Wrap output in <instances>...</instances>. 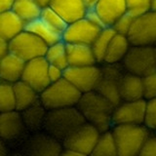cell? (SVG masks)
<instances>
[{
  "label": "cell",
  "instance_id": "6da1fadb",
  "mask_svg": "<svg viewBox=\"0 0 156 156\" xmlns=\"http://www.w3.org/2000/svg\"><path fill=\"white\" fill-rule=\"evenodd\" d=\"M76 106L86 122L94 125L100 132L107 131L113 126L112 115L115 105L96 90L83 93Z\"/></svg>",
  "mask_w": 156,
  "mask_h": 156
},
{
  "label": "cell",
  "instance_id": "7a4b0ae2",
  "mask_svg": "<svg viewBox=\"0 0 156 156\" xmlns=\"http://www.w3.org/2000/svg\"><path fill=\"white\" fill-rule=\"evenodd\" d=\"M85 122V118L76 105L48 109L43 130L62 143Z\"/></svg>",
  "mask_w": 156,
  "mask_h": 156
},
{
  "label": "cell",
  "instance_id": "3957f363",
  "mask_svg": "<svg viewBox=\"0 0 156 156\" xmlns=\"http://www.w3.org/2000/svg\"><path fill=\"white\" fill-rule=\"evenodd\" d=\"M61 140L51 136L45 130L28 132L18 145L11 149L15 156H58L62 151Z\"/></svg>",
  "mask_w": 156,
  "mask_h": 156
},
{
  "label": "cell",
  "instance_id": "277c9868",
  "mask_svg": "<svg viewBox=\"0 0 156 156\" xmlns=\"http://www.w3.org/2000/svg\"><path fill=\"white\" fill-rule=\"evenodd\" d=\"M117 145L118 156L140 155L150 130L144 124H119L111 127Z\"/></svg>",
  "mask_w": 156,
  "mask_h": 156
},
{
  "label": "cell",
  "instance_id": "5b68a950",
  "mask_svg": "<svg viewBox=\"0 0 156 156\" xmlns=\"http://www.w3.org/2000/svg\"><path fill=\"white\" fill-rule=\"evenodd\" d=\"M82 93L76 89L65 77L56 82H51L40 94L39 101L48 109L75 106Z\"/></svg>",
  "mask_w": 156,
  "mask_h": 156
},
{
  "label": "cell",
  "instance_id": "8992f818",
  "mask_svg": "<svg viewBox=\"0 0 156 156\" xmlns=\"http://www.w3.org/2000/svg\"><path fill=\"white\" fill-rule=\"evenodd\" d=\"M126 71L144 77L156 71L154 46L131 45L121 62Z\"/></svg>",
  "mask_w": 156,
  "mask_h": 156
},
{
  "label": "cell",
  "instance_id": "52a82bcc",
  "mask_svg": "<svg viewBox=\"0 0 156 156\" xmlns=\"http://www.w3.org/2000/svg\"><path fill=\"white\" fill-rule=\"evenodd\" d=\"M101 77L96 91L105 97L114 105H117L121 101L119 95V85L121 77L126 71L121 62L107 63L101 62Z\"/></svg>",
  "mask_w": 156,
  "mask_h": 156
},
{
  "label": "cell",
  "instance_id": "ba28073f",
  "mask_svg": "<svg viewBox=\"0 0 156 156\" xmlns=\"http://www.w3.org/2000/svg\"><path fill=\"white\" fill-rule=\"evenodd\" d=\"M48 45L32 32L23 29L9 41V52L24 62L44 57Z\"/></svg>",
  "mask_w": 156,
  "mask_h": 156
},
{
  "label": "cell",
  "instance_id": "9c48e42d",
  "mask_svg": "<svg viewBox=\"0 0 156 156\" xmlns=\"http://www.w3.org/2000/svg\"><path fill=\"white\" fill-rule=\"evenodd\" d=\"M127 37L131 45H156V12L149 10L136 17Z\"/></svg>",
  "mask_w": 156,
  "mask_h": 156
},
{
  "label": "cell",
  "instance_id": "30bf717a",
  "mask_svg": "<svg viewBox=\"0 0 156 156\" xmlns=\"http://www.w3.org/2000/svg\"><path fill=\"white\" fill-rule=\"evenodd\" d=\"M101 132L88 122L82 124L71 135L62 140L63 148L76 151L81 156L92 155Z\"/></svg>",
  "mask_w": 156,
  "mask_h": 156
},
{
  "label": "cell",
  "instance_id": "8fae6325",
  "mask_svg": "<svg viewBox=\"0 0 156 156\" xmlns=\"http://www.w3.org/2000/svg\"><path fill=\"white\" fill-rule=\"evenodd\" d=\"M63 77L82 94L94 91L101 77V66L100 63L81 66H68L63 70Z\"/></svg>",
  "mask_w": 156,
  "mask_h": 156
},
{
  "label": "cell",
  "instance_id": "7c38bea8",
  "mask_svg": "<svg viewBox=\"0 0 156 156\" xmlns=\"http://www.w3.org/2000/svg\"><path fill=\"white\" fill-rule=\"evenodd\" d=\"M28 133L17 109L0 112V138L6 143L10 149L18 145Z\"/></svg>",
  "mask_w": 156,
  "mask_h": 156
},
{
  "label": "cell",
  "instance_id": "4fadbf2b",
  "mask_svg": "<svg viewBox=\"0 0 156 156\" xmlns=\"http://www.w3.org/2000/svg\"><path fill=\"white\" fill-rule=\"evenodd\" d=\"M101 29V27L96 26L85 17L81 18L77 21L67 23V27L62 32V41L66 43L91 45Z\"/></svg>",
  "mask_w": 156,
  "mask_h": 156
},
{
  "label": "cell",
  "instance_id": "5bb4252c",
  "mask_svg": "<svg viewBox=\"0 0 156 156\" xmlns=\"http://www.w3.org/2000/svg\"><path fill=\"white\" fill-rule=\"evenodd\" d=\"M146 100L140 99L135 101H122L115 105L112 123L119 124H144L145 116Z\"/></svg>",
  "mask_w": 156,
  "mask_h": 156
},
{
  "label": "cell",
  "instance_id": "9a60e30c",
  "mask_svg": "<svg viewBox=\"0 0 156 156\" xmlns=\"http://www.w3.org/2000/svg\"><path fill=\"white\" fill-rule=\"evenodd\" d=\"M49 62L44 57H39L26 62L22 79L39 94L50 84L51 81L48 75Z\"/></svg>",
  "mask_w": 156,
  "mask_h": 156
},
{
  "label": "cell",
  "instance_id": "2e32d148",
  "mask_svg": "<svg viewBox=\"0 0 156 156\" xmlns=\"http://www.w3.org/2000/svg\"><path fill=\"white\" fill-rule=\"evenodd\" d=\"M26 62L13 53L8 52L0 58V81L14 83L22 79Z\"/></svg>",
  "mask_w": 156,
  "mask_h": 156
},
{
  "label": "cell",
  "instance_id": "e0dca14e",
  "mask_svg": "<svg viewBox=\"0 0 156 156\" xmlns=\"http://www.w3.org/2000/svg\"><path fill=\"white\" fill-rule=\"evenodd\" d=\"M55 11L67 23L85 17L87 11L83 0H52L50 4Z\"/></svg>",
  "mask_w": 156,
  "mask_h": 156
},
{
  "label": "cell",
  "instance_id": "ac0fdd59",
  "mask_svg": "<svg viewBox=\"0 0 156 156\" xmlns=\"http://www.w3.org/2000/svg\"><path fill=\"white\" fill-rule=\"evenodd\" d=\"M119 95L121 101L144 99L143 77L125 71L120 80Z\"/></svg>",
  "mask_w": 156,
  "mask_h": 156
},
{
  "label": "cell",
  "instance_id": "d6986e66",
  "mask_svg": "<svg viewBox=\"0 0 156 156\" xmlns=\"http://www.w3.org/2000/svg\"><path fill=\"white\" fill-rule=\"evenodd\" d=\"M94 8L106 27H111L127 12L126 0H99Z\"/></svg>",
  "mask_w": 156,
  "mask_h": 156
},
{
  "label": "cell",
  "instance_id": "ffe728a7",
  "mask_svg": "<svg viewBox=\"0 0 156 156\" xmlns=\"http://www.w3.org/2000/svg\"><path fill=\"white\" fill-rule=\"evenodd\" d=\"M68 66H81L98 63L91 45L78 43H66Z\"/></svg>",
  "mask_w": 156,
  "mask_h": 156
},
{
  "label": "cell",
  "instance_id": "44dd1931",
  "mask_svg": "<svg viewBox=\"0 0 156 156\" xmlns=\"http://www.w3.org/2000/svg\"><path fill=\"white\" fill-rule=\"evenodd\" d=\"M26 27L24 23L11 9L0 13V37L10 41Z\"/></svg>",
  "mask_w": 156,
  "mask_h": 156
},
{
  "label": "cell",
  "instance_id": "7402d4cb",
  "mask_svg": "<svg viewBox=\"0 0 156 156\" xmlns=\"http://www.w3.org/2000/svg\"><path fill=\"white\" fill-rule=\"evenodd\" d=\"M24 126L28 132H36L44 129L47 109L40 101L30 105L27 108L20 111Z\"/></svg>",
  "mask_w": 156,
  "mask_h": 156
},
{
  "label": "cell",
  "instance_id": "603a6c76",
  "mask_svg": "<svg viewBox=\"0 0 156 156\" xmlns=\"http://www.w3.org/2000/svg\"><path fill=\"white\" fill-rule=\"evenodd\" d=\"M131 47V43L127 35L115 33L111 38L110 43L105 56L104 62L117 63L121 62Z\"/></svg>",
  "mask_w": 156,
  "mask_h": 156
},
{
  "label": "cell",
  "instance_id": "cb8c5ba5",
  "mask_svg": "<svg viewBox=\"0 0 156 156\" xmlns=\"http://www.w3.org/2000/svg\"><path fill=\"white\" fill-rule=\"evenodd\" d=\"M16 109L23 111L30 105L39 101V93L23 80L14 83Z\"/></svg>",
  "mask_w": 156,
  "mask_h": 156
},
{
  "label": "cell",
  "instance_id": "d4e9b609",
  "mask_svg": "<svg viewBox=\"0 0 156 156\" xmlns=\"http://www.w3.org/2000/svg\"><path fill=\"white\" fill-rule=\"evenodd\" d=\"M24 29H27V30L35 34L36 36L42 39L48 46L62 40V34L61 32L55 30V29L52 28L50 26H48V24L45 22H43L40 18L26 23Z\"/></svg>",
  "mask_w": 156,
  "mask_h": 156
},
{
  "label": "cell",
  "instance_id": "484cf974",
  "mask_svg": "<svg viewBox=\"0 0 156 156\" xmlns=\"http://www.w3.org/2000/svg\"><path fill=\"white\" fill-rule=\"evenodd\" d=\"M11 10L24 23H27L40 17L42 8L35 0H13Z\"/></svg>",
  "mask_w": 156,
  "mask_h": 156
},
{
  "label": "cell",
  "instance_id": "4316f807",
  "mask_svg": "<svg viewBox=\"0 0 156 156\" xmlns=\"http://www.w3.org/2000/svg\"><path fill=\"white\" fill-rule=\"evenodd\" d=\"M44 58L49 62V65L56 66L66 69L68 66L66 43L65 41H58L47 47Z\"/></svg>",
  "mask_w": 156,
  "mask_h": 156
},
{
  "label": "cell",
  "instance_id": "83f0119b",
  "mask_svg": "<svg viewBox=\"0 0 156 156\" xmlns=\"http://www.w3.org/2000/svg\"><path fill=\"white\" fill-rule=\"evenodd\" d=\"M93 156H118L117 145L111 129L101 132L97 140L95 148L92 152Z\"/></svg>",
  "mask_w": 156,
  "mask_h": 156
},
{
  "label": "cell",
  "instance_id": "f1b7e54d",
  "mask_svg": "<svg viewBox=\"0 0 156 156\" xmlns=\"http://www.w3.org/2000/svg\"><path fill=\"white\" fill-rule=\"evenodd\" d=\"M115 33L116 32L112 27H105L101 29L94 42L91 44L98 63L104 62L107 47H108L111 38L113 37Z\"/></svg>",
  "mask_w": 156,
  "mask_h": 156
},
{
  "label": "cell",
  "instance_id": "f546056e",
  "mask_svg": "<svg viewBox=\"0 0 156 156\" xmlns=\"http://www.w3.org/2000/svg\"><path fill=\"white\" fill-rule=\"evenodd\" d=\"M16 109L14 85L12 83L0 81V112Z\"/></svg>",
  "mask_w": 156,
  "mask_h": 156
},
{
  "label": "cell",
  "instance_id": "4dcf8cb0",
  "mask_svg": "<svg viewBox=\"0 0 156 156\" xmlns=\"http://www.w3.org/2000/svg\"><path fill=\"white\" fill-rule=\"evenodd\" d=\"M39 18H40L43 22H45L48 26H50L52 28H54L55 30L58 32H61L62 34L65 31L66 27H67V23L50 6L42 8L40 17Z\"/></svg>",
  "mask_w": 156,
  "mask_h": 156
},
{
  "label": "cell",
  "instance_id": "1f68e13d",
  "mask_svg": "<svg viewBox=\"0 0 156 156\" xmlns=\"http://www.w3.org/2000/svg\"><path fill=\"white\" fill-rule=\"evenodd\" d=\"M127 12L138 17L151 9V0H126Z\"/></svg>",
  "mask_w": 156,
  "mask_h": 156
},
{
  "label": "cell",
  "instance_id": "d6a6232c",
  "mask_svg": "<svg viewBox=\"0 0 156 156\" xmlns=\"http://www.w3.org/2000/svg\"><path fill=\"white\" fill-rule=\"evenodd\" d=\"M144 124L150 131H156V97L146 100Z\"/></svg>",
  "mask_w": 156,
  "mask_h": 156
},
{
  "label": "cell",
  "instance_id": "836d02e7",
  "mask_svg": "<svg viewBox=\"0 0 156 156\" xmlns=\"http://www.w3.org/2000/svg\"><path fill=\"white\" fill-rule=\"evenodd\" d=\"M136 17H134L133 15H131L130 13L126 12L125 14L122 15L121 17L114 22V23L112 24V27L115 30L116 33L123 34V35H127L130 30V28L133 24V22Z\"/></svg>",
  "mask_w": 156,
  "mask_h": 156
},
{
  "label": "cell",
  "instance_id": "e575fe53",
  "mask_svg": "<svg viewBox=\"0 0 156 156\" xmlns=\"http://www.w3.org/2000/svg\"><path fill=\"white\" fill-rule=\"evenodd\" d=\"M144 99L149 100L156 97V71L143 77Z\"/></svg>",
  "mask_w": 156,
  "mask_h": 156
},
{
  "label": "cell",
  "instance_id": "d590c367",
  "mask_svg": "<svg viewBox=\"0 0 156 156\" xmlns=\"http://www.w3.org/2000/svg\"><path fill=\"white\" fill-rule=\"evenodd\" d=\"M140 155L141 156H156V135L150 134L146 138L143 147L140 149Z\"/></svg>",
  "mask_w": 156,
  "mask_h": 156
},
{
  "label": "cell",
  "instance_id": "8d00e7d4",
  "mask_svg": "<svg viewBox=\"0 0 156 156\" xmlns=\"http://www.w3.org/2000/svg\"><path fill=\"white\" fill-rule=\"evenodd\" d=\"M85 18L87 20H89V21L92 22L93 23H95L96 26L100 27L101 28H104V27H106L105 24L104 23V22H102V20L101 19V17L99 16L98 12L96 11L95 8H89V9H87L86 14H85Z\"/></svg>",
  "mask_w": 156,
  "mask_h": 156
},
{
  "label": "cell",
  "instance_id": "74e56055",
  "mask_svg": "<svg viewBox=\"0 0 156 156\" xmlns=\"http://www.w3.org/2000/svg\"><path fill=\"white\" fill-rule=\"evenodd\" d=\"M63 70L62 68L56 66H52L49 65L48 68V75H49V79L51 82H56L58 80L62 79L63 77Z\"/></svg>",
  "mask_w": 156,
  "mask_h": 156
},
{
  "label": "cell",
  "instance_id": "f35d334b",
  "mask_svg": "<svg viewBox=\"0 0 156 156\" xmlns=\"http://www.w3.org/2000/svg\"><path fill=\"white\" fill-rule=\"evenodd\" d=\"M9 52V41L0 37V58Z\"/></svg>",
  "mask_w": 156,
  "mask_h": 156
},
{
  "label": "cell",
  "instance_id": "ab89813d",
  "mask_svg": "<svg viewBox=\"0 0 156 156\" xmlns=\"http://www.w3.org/2000/svg\"><path fill=\"white\" fill-rule=\"evenodd\" d=\"M10 152H11V149H10L9 145L0 138V156L9 155Z\"/></svg>",
  "mask_w": 156,
  "mask_h": 156
},
{
  "label": "cell",
  "instance_id": "60d3db41",
  "mask_svg": "<svg viewBox=\"0 0 156 156\" xmlns=\"http://www.w3.org/2000/svg\"><path fill=\"white\" fill-rule=\"evenodd\" d=\"M12 3L13 0H0V13L11 9Z\"/></svg>",
  "mask_w": 156,
  "mask_h": 156
},
{
  "label": "cell",
  "instance_id": "b9f144b4",
  "mask_svg": "<svg viewBox=\"0 0 156 156\" xmlns=\"http://www.w3.org/2000/svg\"><path fill=\"white\" fill-rule=\"evenodd\" d=\"M35 1L41 8H45V7L50 6L52 0H35Z\"/></svg>",
  "mask_w": 156,
  "mask_h": 156
},
{
  "label": "cell",
  "instance_id": "7bdbcfd3",
  "mask_svg": "<svg viewBox=\"0 0 156 156\" xmlns=\"http://www.w3.org/2000/svg\"><path fill=\"white\" fill-rule=\"evenodd\" d=\"M98 1H99V0H83V2H84V4L86 5L87 9L94 8Z\"/></svg>",
  "mask_w": 156,
  "mask_h": 156
},
{
  "label": "cell",
  "instance_id": "ee69618b",
  "mask_svg": "<svg viewBox=\"0 0 156 156\" xmlns=\"http://www.w3.org/2000/svg\"><path fill=\"white\" fill-rule=\"evenodd\" d=\"M150 10L156 12V0H151V9Z\"/></svg>",
  "mask_w": 156,
  "mask_h": 156
},
{
  "label": "cell",
  "instance_id": "f6af8a7d",
  "mask_svg": "<svg viewBox=\"0 0 156 156\" xmlns=\"http://www.w3.org/2000/svg\"><path fill=\"white\" fill-rule=\"evenodd\" d=\"M154 50H155V55H156V45H154Z\"/></svg>",
  "mask_w": 156,
  "mask_h": 156
}]
</instances>
